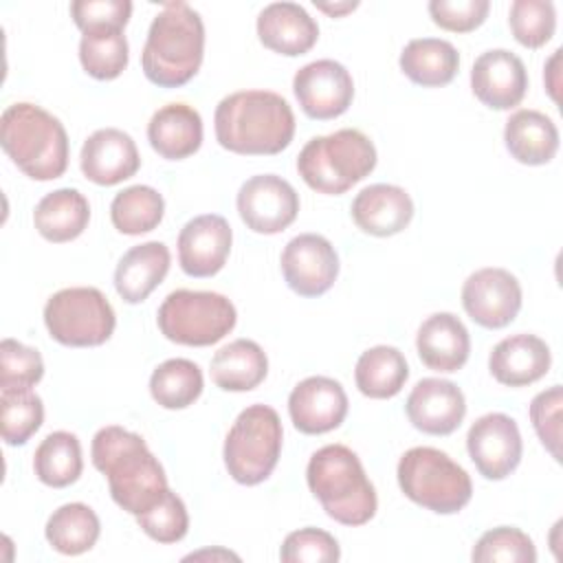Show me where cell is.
<instances>
[{"instance_id":"obj_6","label":"cell","mask_w":563,"mask_h":563,"mask_svg":"<svg viewBox=\"0 0 563 563\" xmlns=\"http://www.w3.org/2000/svg\"><path fill=\"white\" fill-rule=\"evenodd\" d=\"M376 167V147L361 130L343 128L325 136H312L297 156L303 183L328 196H341L369 176Z\"/></svg>"},{"instance_id":"obj_1","label":"cell","mask_w":563,"mask_h":563,"mask_svg":"<svg viewBox=\"0 0 563 563\" xmlns=\"http://www.w3.org/2000/svg\"><path fill=\"white\" fill-rule=\"evenodd\" d=\"M90 457L95 468L106 475L114 504L134 517L150 510L169 490L165 471L145 440L119 424L95 433Z\"/></svg>"},{"instance_id":"obj_22","label":"cell","mask_w":563,"mask_h":563,"mask_svg":"<svg viewBox=\"0 0 563 563\" xmlns=\"http://www.w3.org/2000/svg\"><path fill=\"white\" fill-rule=\"evenodd\" d=\"M552 365L550 347L534 334H512L501 339L490 356L488 369L499 385L526 387L541 380Z\"/></svg>"},{"instance_id":"obj_21","label":"cell","mask_w":563,"mask_h":563,"mask_svg":"<svg viewBox=\"0 0 563 563\" xmlns=\"http://www.w3.org/2000/svg\"><path fill=\"white\" fill-rule=\"evenodd\" d=\"M354 224L369 235L389 238L409 227L413 218V200L411 196L398 187L387 183H376L363 187L350 207Z\"/></svg>"},{"instance_id":"obj_28","label":"cell","mask_w":563,"mask_h":563,"mask_svg":"<svg viewBox=\"0 0 563 563\" xmlns=\"http://www.w3.org/2000/svg\"><path fill=\"white\" fill-rule=\"evenodd\" d=\"M90 222V205L79 189L62 187L46 194L33 211L37 233L55 244L79 238Z\"/></svg>"},{"instance_id":"obj_32","label":"cell","mask_w":563,"mask_h":563,"mask_svg":"<svg viewBox=\"0 0 563 563\" xmlns=\"http://www.w3.org/2000/svg\"><path fill=\"white\" fill-rule=\"evenodd\" d=\"M99 532L101 523L97 512L81 501H70L53 510L44 528L48 545L66 556H77L92 550Z\"/></svg>"},{"instance_id":"obj_15","label":"cell","mask_w":563,"mask_h":563,"mask_svg":"<svg viewBox=\"0 0 563 563\" xmlns=\"http://www.w3.org/2000/svg\"><path fill=\"white\" fill-rule=\"evenodd\" d=\"M279 264L288 288L301 297L328 292L339 275V255L319 233L295 235L284 246Z\"/></svg>"},{"instance_id":"obj_20","label":"cell","mask_w":563,"mask_h":563,"mask_svg":"<svg viewBox=\"0 0 563 563\" xmlns=\"http://www.w3.org/2000/svg\"><path fill=\"white\" fill-rule=\"evenodd\" d=\"M409 422L429 435H451L466 416L462 389L444 378H422L405 402Z\"/></svg>"},{"instance_id":"obj_13","label":"cell","mask_w":563,"mask_h":563,"mask_svg":"<svg viewBox=\"0 0 563 563\" xmlns=\"http://www.w3.org/2000/svg\"><path fill=\"white\" fill-rule=\"evenodd\" d=\"M466 451L486 479H506L521 462L523 442L517 422L506 413L479 416L466 433Z\"/></svg>"},{"instance_id":"obj_26","label":"cell","mask_w":563,"mask_h":563,"mask_svg":"<svg viewBox=\"0 0 563 563\" xmlns=\"http://www.w3.org/2000/svg\"><path fill=\"white\" fill-rule=\"evenodd\" d=\"M169 249L163 242H143L132 246L114 268V288L128 303L145 301L169 271Z\"/></svg>"},{"instance_id":"obj_4","label":"cell","mask_w":563,"mask_h":563,"mask_svg":"<svg viewBox=\"0 0 563 563\" xmlns=\"http://www.w3.org/2000/svg\"><path fill=\"white\" fill-rule=\"evenodd\" d=\"M0 145L33 180L59 178L68 167V134L62 121L35 103H13L2 112Z\"/></svg>"},{"instance_id":"obj_14","label":"cell","mask_w":563,"mask_h":563,"mask_svg":"<svg viewBox=\"0 0 563 563\" xmlns=\"http://www.w3.org/2000/svg\"><path fill=\"white\" fill-rule=\"evenodd\" d=\"M292 92L306 117L328 121L341 117L352 106L354 81L343 64L317 59L295 73Z\"/></svg>"},{"instance_id":"obj_47","label":"cell","mask_w":563,"mask_h":563,"mask_svg":"<svg viewBox=\"0 0 563 563\" xmlns=\"http://www.w3.org/2000/svg\"><path fill=\"white\" fill-rule=\"evenodd\" d=\"M314 7L319 11H323V13H328L330 18H341V15L350 13V11H354L358 7V2H317L314 0Z\"/></svg>"},{"instance_id":"obj_46","label":"cell","mask_w":563,"mask_h":563,"mask_svg":"<svg viewBox=\"0 0 563 563\" xmlns=\"http://www.w3.org/2000/svg\"><path fill=\"white\" fill-rule=\"evenodd\" d=\"M559 59H561V51L556 48V51H554V55L548 59V64H545V73H543L545 88H548L550 97H552L556 103H559V95H556V90H559Z\"/></svg>"},{"instance_id":"obj_23","label":"cell","mask_w":563,"mask_h":563,"mask_svg":"<svg viewBox=\"0 0 563 563\" xmlns=\"http://www.w3.org/2000/svg\"><path fill=\"white\" fill-rule=\"evenodd\" d=\"M257 37L273 53L297 57L317 44L319 26L301 4L273 2L257 15Z\"/></svg>"},{"instance_id":"obj_8","label":"cell","mask_w":563,"mask_h":563,"mask_svg":"<svg viewBox=\"0 0 563 563\" xmlns=\"http://www.w3.org/2000/svg\"><path fill=\"white\" fill-rule=\"evenodd\" d=\"M284 429L268 405H251L240 411L224 440V466L244 486L262 484L275 471L282 455Z\"/></svg>"},{"instance_id":"obj_3","label":"cell","mask_w":563,"mask_h":563,"mask_svg":"<svg viewBox=\"0 0 563 563\" xmlns=\"http://www.w3.org/2000/svg\"><path fill=\"white\" fill-rule=\"evenodd\" d=\"M205 57V24L187 2H167L152 20L141 53L143 75L161 88H180L196 77Z\"/></svg>"},{"instance_id":"obj_44","label":"cell","mask_w":563,"mask_h":563,"mask_svg":"<svg viewBox=\"0 0 563 563\" xmlns=\"http://www.w3.org/2000/svg\"><path fill=\"white\" fill-rule=\"evenodd\" d=\"M73 22L81 33L90 29H121L132 15L130 0H75L70 2Z\"/></svg>"},{"instance_id":"obj_36","label":"cell","mask_w":563,"mask_h":563,"mask_svg":"<svg viewBox=\"0 0 563 563\" xmlns=\"http://www.w3.org/2000/svg\"><path fill=\"white\" fill-rule=\"evenodd\" d=\"M130 59L128 40L121 29H90L79 40V62L84 70L99 79H117Z\"/></svg>"},{"instance_id":"obj_42","label":"cell","mask_w":563,"mask_h":563,"mask_svg":"<svg viewBox=\"0 0 563 563\" xmlns=\"http://www.w3.org/2000/svg\"><path fill=\"white\" fill-rule=\"evenodd\" d=\"M279 559L284 563H334L341 559V548L330 532L301 528L284 539Z\"/></svg>"},{"instance_id":"obj_39","label":"cell","mask_w":563,"mask_h":563,"mask_svg":"<svg viewBox=\"0 0 563 563\" xmlns=\"http://www.w3.org/2000/svg\"><path fill=\"white\" fill-rule=\"evenodd\" d=\"M471 559L477 563H534L537 548L523 530L512 526H499L477 539Z\"/></svg>"},{"instance_id":"obj_43","label":"cell","mask_w":563,"mask_h":563,"mask_svg":"<svg viewBox=\"0 0 563 563\" xmlns=\"http://www.w3.org/2000/svg\"><path fill=\"white\" fill-rule=\"evenodd\" d=\"M561 405L563 391L561 385H552L539 391L530 402V420L541 440V444L550 451V455L561 460Z\"/></svg>"},{"instance_id":"obj_29","label":"cell","mask_w":563,"mask_h":563,"mask_svg":"<svg viewBox=\"0 0 563 563\" xmlns=\"http://www.w3.org/2000/svg\"><path fill=\"white\" fill-rule=\"evenodd\" d=\"M209 372L224 391H251L266 378L268 358L255 341L235 339L213 354Z\"/></svg>"},{"instance_id":"obj_34","label":"cell","mask_w":563,"mask_h":563,"mask_svg":"<svg viewBox=\"0 0 563 563\" xmlns=\"http://www.w3.org/2000/svg\"><path fill=\"white\" fill-rule=\"evenodd\" d=\"M202 387V372L189 358H167L150 376V394L163 409H185L194 405Z\"/></svg>"},{"instance_id":"obj_17","label":"cell","mask_w":563,"mask_h":563,"mask_svg":"<svg viewBox=\"0 0 563 563\" xmlns=\"http://www.w3.org/2000/svg\"><path fill=\"white\" fill-rule=\"evenodd\" d=\"M233 231L218 213L191 218L178 233V264L189 277H213L227 264Z\"/></svg>"},{"instance_id":"obj_35","label":"cell","mask_w":563,"mask_h":563,"mask_svg":"<svg viewBox=\"0 0 563 563\" xmlns=\"http://www.w3.org/2000/svg\"><path fill=\"white\" fill-rule=\"evenodd\" d=\"M165 213L163 196L150 185H132L119 191L110 205V220L123 235L154 231Z\"/></svg>"},{"instance_id":"obj_40","label":"cell","mask_w":563,"mask_h":563,"mask_svg":"<svg viewBox=\"0 0 563 563\" xmlns=\"http://www.w3.org/2000/svg\"><path fill=\"white\" fill-rule=\"evenodd\" d=\"M136 523L150 539L158 543H176L189 530V515L185 501L176 493L167 490L158 504L136 515Z\"/></svg>"},{"instance_id":"obj_7","label":"cell","mask_w":563,"mask_h":563,"mask_svg":"<svg viewBox=\"0 0 563 563\" xmlns=\"http://www.w3.org/2000/svg\"><path fill=\"white\" fill-rule=\"evenodd\" d=\"M396 475L407 499L438 515L460 512L473 497L468 473L444 451L433 446L405 451Z\"/></svg>"},{"instance_id":"obj_5","label":"cell","mask_w":563,"mask_h":563,"mask_svg":"<svg viewBox=\"0 0 563 563\" xmlns=\"http://www.w3.org/2000/svg\"><path fill=\"white\" fill-rule=\"evenodd\" d=\"M306 482L325 515L343 526L367 523L378 508L374 484L358 455L345 444H325L312 453Z\"/></svg>"},{"instance_id":"obj_24","label":"cell","mask_w":563,"mask_h":563,"mask_svg":"<svg viewBox=\"0 0 563 563\" xmlns=\"http://www.w3.org/2000/svg\"><path fill=\"white\" fill-rule=\"evenodd\" d=\"M420 361L433 372H457L471 354V336L466 325L451 312L427 317L416 334Z\"/></svg>"},{"instance_id":"obj_31","label":"cell","mask_w":563,"mask_h":563,"mask_svg":"<svg viewBox=\"0 0 563 563\" xmlns=\"http://www.w3.org/2000/svg\"><path fill=\"white\" fill-rule=\"evenodd\" d=\"M409 378V365L394 345H374L365 350L354 369L356 387L363 396L385 400L400 394Z\"/></svg>"},{"instance_id":"obj_16","label":"cell","mask_w":563,"mask_h":563,"mask_svg":"<svg viewBox=\"0 0 563 563\" xmlns=\"http://www.w3.org/2000/svg\"><path fill=\"white\" fill-rule=\"evenodd\" d=\"M288 413L297 431L321 435L336 429L347 416V394L339 380L308 376L288 396Z\"/></svg>"},{"instance_id":"obj_30","label":"cell","mask_w":563,"mask_h":563,"mask_svg":"<svg viewBox=\"0 0 563 563\" xmlns=\"http://www.w3.org/2000/svg\"><path fill=\"white\" fill-rule=\"evenodd\" d=\"M400 70L422 88H440L453 81L460 68L455 46L440 37H416L400 53Z\"/></svg>"},{"instance_id":"obj_45","label":"cell","mask_w":563,"mask_h":563,"mask_svg":"<svg viewBox=\"0 0 563 563\" xmlns=\"http://www.w3.org/2000/svg\"><path fill=\"white\" fill-rule=\"evenodd\" d=\"M488 0H431L429 15L431 20L451 33H468L484 24L488 15Z\"/></svg>"},{"instance_id":"obj_10","label":"cell","mask_w":563,"mask_h":563,"mask_svg":"<svg viewBox=\"0 0 563 563\" xmlns=\"http://www.w3.org/2000/svg\"><path fill=\"white\" fill-rule=\"evenodd\" d=\"M44 325L62 345L95 347L106 343L117 325L108 297L92 286L62 288L44 306Z\"/></svg>"},{"instance_id":"obj_18","label":"cell","mask_w":563,"mask_h":563,"mask_svg":"<svg viewBox=\"0 0 563 563\" xmlns=\"http://www.w3.org/2000/svg\"><path fill=\"white\" fill-rule=\"evenodd\" d=\"M471 88L486 108L510 110L526 97L528 70L515 53L493 48L475 59L471 68Z\"/></svg>"},{"instance_id":"obj_25","label":"cell","mask_w":563,"mask_h":563,"mask_svg":"<svg viewBox=\"0 0 563 563\" xmlns=\"http://www.w3.org/2000/svg\"><path fill=\"white\" fill-rule=\"evenodd\" d=\"M152 150L167 161H183L202 145L200 112L187 103H167L158 108L147 123Z\"/></svg>"},{"instance_id":"obj_9","label":"cell","mask_w":563,"mask_h":563,"mask_svg":"<svg viewBox=\"0 0 563 563\" xmlns=\"http://www.w3.org/2000/svg\"><path fill=\"white\" fill-rule=\"evenodd\" d=\"M238 321L235 306L211 290H174L156 314L161 334L178 345L205 347L224 339Z\"/></svg>"},{"instance_id":"obj_27","label":"cell","mask_w":563,"mask_h":563,"mask_svg":"<svg viewBox=\"0 0 563 563\" xmlns=\"http://www.w3.org/2000/svg\"><path fill=\"white\" fill-rule=\"evenodd\" d=\"M504 143L517 163L545 165L559 152V130L548 114L523 108L508 117Z\"/></svg>"},{"instance_id":"obj_12","label":"cell","mask_w":563,"mask_h":563,"mask_svg":"<svg viewBox=\"0 0 563 563\" xmlns=\"http://www.w3.org/2000/svg\"><path fill=\"white\" fill-rule=\"evenodd\" d=\"M462 306L477 325L506 328L521 310V284L506 268H479L462 286Z\"/></svg>"},{"instance_id":"obj_37","label":"cell","mask_w":563,"mask_h":563,"mask_svg":"<svg viewBox=\"0 0 563 563\" xmlns=\"http://www.w3.org/2000/svg\"><path fill=\"white\" fill-rule=\"evenodd\" d=\"M42 422L44 405L31 387H0V429L7 444H26Z\"/></svg>"},{"instance_id":"obj_41","label":"cell","mask_w":563,"mask_h":563,"mask_svg":"<svg viewBox=\"0 0 563 563\" xmlns=\"http://www.w3.org/2000/svg\"><path fill=\"white\" fill-rule=\"evenodd\" d=\"M44 376V361L35 347L15 339L0 343V387H33Z\"/></svg>"},{"instance_id":"obj_33","label":"cell","mask_w":563,"mask_h":563,"mask_svg":"<svg viewBox=\"0 0 563 563\" xmlns=\"http://www.w3.org/2000/svg\"><path fill=\"white\" fill-rule=\"evenodd\" d=\"M33 471L37 479L53 488L75 484L84 471L81 444L70 431L48 433L33 455Z\"/></svg>"},{"instance_id":"obj_38","label":"cell","mask_w":563,"mask_h":563,"mask_svg":"<svg viewBox=\"0 0 563 563\" xmlns=\"http://www.w3.org/2000/svg\"><path fill=\"white\" fill-rule=\"evenodd\" d=\"M508 26L526 48H541L556 31V11L550 0H515L508 11Z\"/></svg>"},{"instance_id":"obj_11","label":"cell","mask_w":563,"mask_h":563,"mask_svg":"<svg viewBox=\"0 0 563 563\" xmlns=\"http://www.w3.org/2000/svg\"><path fill=\"white\" fill-rule=\"evenodd\" d=\"M235 205L246 229L264 235H275L288 229L299 213V196L295 187L275 174L251 176L242 183Z\"/></svg>"},{"instance_id":"obj_19","label":"cell","mask_w":563,"mask_h":563,"mask_svg":"<svg viewBox=\"0 0 563 563\" xmlns=\"http://www.w3.org/2000/svg\"><path fill=\"white\" fill-rule=\"evenodd\" d=\"M79 167L90 183L110 187L132 178L141 167V156L128 132L119 128H101L84 141Z\"/></svg>"},{"instance_id":"obj_2","label":"cell","mask_w":563,"mask_h":563,"mask_svg":"<svg viewBox=\"0 0 563 563\" xmlns=\"http://www.w3.org/2000/svg\"><path fill=\"white\" fill-rule=\"evenodd\" d=\"M218 143L242 156H273L295 136V114L288 101L271 90L227 95L213 114Z\"/></svg>"}]
</instances>
